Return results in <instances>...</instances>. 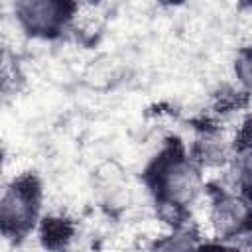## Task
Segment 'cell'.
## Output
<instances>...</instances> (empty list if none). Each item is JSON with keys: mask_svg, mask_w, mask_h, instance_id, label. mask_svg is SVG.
<instances>
[{"mask_svg": "<svg viewBox=\"0 0 252 252\" xmlns=\"http://www.w3.org/2000/svg\"><path fill=\"white\" fill-rule=\"evenodd\" d=\"M211 219H213L211 222L215 230L220 236H236L248 226V220H250L248 201L238 195L222 193L213 205Z\"/></svg>", "mask_w": 252, "mask_h": 252, "instance_id": "obj_4", "label": "cell"}, {"mask_svg": "<svg viewBox=\"0 0 252 252\" xmlns=\"http://www.w3.org/2000/svg\"><path fill=\"white\" fill-rule=\"evenodd\" d=\"M197 156L207 165H222L230 158V146L220 136H205L197 144Z\"/></svg>", "mask_w": 252, "mask_h": 252, "instance_id": "obj_6", "label": "cell"}, {"mask_svg": "<svg viewBox=\"0 0 252 252\" xmlns=\"http://www.w3.org/2000/svg\"><path fill=\"white\" fill-rule=\"evenodd\" d=\"M39 211V185L33 177H20L0 187V230L10 236L26 234Z\"/></svg>", "mask_w": 252, "mask_h": 252, "instance_id": "obj_2", "label": "cell"}, {"mask_svg": "<svg viewBox=\"0 0 252 252\" xmlns=\"http://www.w3.org/2000/svg\"><path fill=\"white\" fill-rule=\"evenodd\" d=\"M73 236V226L69 224L67 219H61V217H51V219H45L43 220V226H41V240L45 244V248H51V250H61L69 244Z\"/></svg>", "mask_w": 252, "mask_h": 252, "instance_id": "obj_5", "label": "cell"}, {"mask_svg": "<svg viewBox=\"0 0 252 252\" xmlns=\"http://www.w3.org/2000/svg\"><path fill=\"white\" fill-rule=\"evenodd\" d=\"M156 252H199V246L191 232L179 230V232H173L167 238L159 240Z\"/></svg>", "mask_w": 252, "mask_h": 252, "instance_id": "obj_7", "label": "cell"}, {"mask_svg": "<svg viewBox=\"0 0 252 252\" xmlns=\"http://www.w3.org/2000/svg\"><path fill=\"white\" fill-rule=\"evenodd\" d=\"M201 252H234V250H224V248H207V250H205V248H203Z\"/></svg>", "mask_w": 252, "mask_h": 252, "instance_id": "obj_9", "label": "cell"}, {"mask_svg": "<svg viewBox=\"0 0 252 252\" xmlns=\"http://www.w3.org/2000/svg\"><path fill=\"white\" fill-rule=\"evenodd\" d=\"M2 167H4V154H2V150H0V173H2Z\"/></svg>", "mask_w": 252, "mask_h": 252, "instance_id": "obj_10", "label": "cell"}, {"mask_svg": "<svg viewBox=\"0 0 252 252\" xmlns=\"http://www.w3.org/2000/svg\"><path fill=\"white\" fill-rule=\"evenodd\" d=\"M24 32L35 37H55L77 16L79 6L59 0H26L14 6Z\"/></svg>", "mask_w": 252, "mask_h": 252, "instance_id": "obj_3", "label": "cell"}, {"mask_svg": "<svg viewBox=\"0 0 252 252\" xmlns=\"http://www.w3.org/2000/svg\"><path fill=\"white\" fill-rule=\"evenodd\" d=\"M236 75L240 77L242 85L248 87V83H250V57H248V51H244L236 59Z\"/></svg>", "mask_w": 252, "mask_h": 252, "instance_id": "obj_8", "label": "cell"}, {"mask_svg": "<svg viewBox=\"0 0 252 252\" xmlns=\"http://www.w3.org/2000/svg\"><path fill=\"white\" fill-rule=\"evenodd\" d=\"M152 173V187L158 199L167 207H185L201 191V173L197 165L179 150H167L158 158Z\"/></svg>", "mask_w": 252, "mask_h": 252, "instance_id": "obj_1", "label": "cell"}]
</instances>
